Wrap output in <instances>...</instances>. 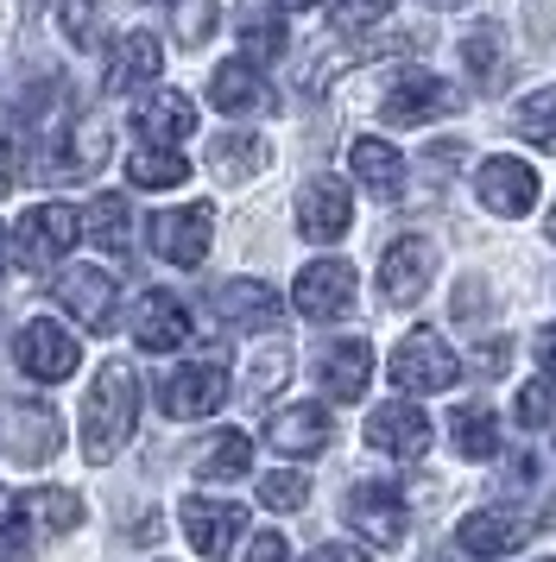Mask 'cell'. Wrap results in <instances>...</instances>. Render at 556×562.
I'll list each match as a JSON object with an SVG mask.
<instances>
[{
    "label": "cell",
    "instance_id": "6da1fadb",
    "mask_svg": "<svg viewBox=\"0 0 556 562\" xmlns=\"http://www.w3.org/2000/svg\"><path fill=\"white\" fill-rule=\"evenodd\" d=\"M133 430H140V373H133V360H108L82 405V456L114 461Z\"/></svg>",
    "mask_w": 556,
    "mask_h": 562
},
{
    "label": "cell",
    "instance_id": "7a4b0ae2",
    "mask_svg": "<svg viewBox=\"0 0 556 562\" xmlns=\"http://www.w3.org/2000/svg\"><path fill=\"white\" fill-rule=\"evenodd\" d=\"M462 380V360L449 355V341L436 329H411L392 348V385L411 392V398H424V392H449Z\"/></svg>",
    "mask_w": 556,
    "mask_h": 562
},
{
    "label": "cell",
    "instance_id": "3957f363",
    "mask_svg": "<svg viewBox=\"0 0 556 562\" xmlns=\"http://www.w3.org/2000/svg\"><path fill=\"white\" fill-rule=\"evenodd\" d=\"M76 234H82V215L70 203H38L20 215V228H13V266L25 272H38V266H57V259L76 247Z\"/></svg>",
    "mask_w": 556,
    "mask_h": 562
},
{
    "label": "cell",
    "instance_id": "277c9868",
    "mask_svg": "<svg viewBox=\"0 0 556 562\" xmlns=\"http://www.w3.org/2000/svg\"><path fill=\"white\" fill-rule=\"evenodd\" d=\"M455 95L443 77H430V70H404V77L386 82V95H379V114L392 121V127H424V121H443L455 114Z\"/></svg>",
    "mask_w": 556,
    "mask_h": 562
},
{
    "label": "cell",
    "instance_id": "5b68a950",
    "mask_svg": "<svg viewBox=\"0 0 556 562\" xmlns=\"http://www.w3.org/2000/svg\"><path fill=\"white\" fill-rule=\"evenodd\" d=\"M152 254L171 266H202L209 259V234H215V209L190 203V209H158L152 215Z\"/></svg>",
    "mask_w": 556,
    "mask_h": 562
},
{
    "label": "cell",
    "instance_id": "8992f818",
    "mask_svg": "<svg viewBox=\"0 0 556 562\" xmlns=\"http://www.w3.org/2000/svg\"><path fill=\"white\" fill-rule=\"evenodd\" d=\"M13 355H20L25 380L57 385V380H70V373H76L82 348H76V335H70V329H57L51 316H32V323L20 329V341H13Z\"/></svg>",
    "mask_w": 556,
    "mask_h": 562
},
{
    "label": "cell",
    "instance_id": "52a82bcc",
    "mask_svg": "<svg viewBox=\"0 0 556 562\" xmlns=\"http://www.w3.org/2000/svg\"><path fill=\"white\" fill-rule=\"evenodd\" d=\"M354 291H360V279H354L348 259H310L298 272V310L310 316V323H335V316H348L354 310Z\"/></svg>",
    "mask_w": 556,
    "mask_h": 562
},
{
    "label": "cell",
    "instance_id": "ba28073f",
    "mask_svg": "<svg viewBox=\"0 0 556 562\" xmlns=\"http://www.w3.org/2000/svg\"><path fill=\"white\" fill-rule=\"evenodd\" d=\"M342 518H348L367 543H379V550L404 543V493H399V486H386V481L348 486V506H342Z\"/></svg>",
    "mask_w": 556,
    "mask_h": 562
},
{
    "label": "cell",
    "instance_id": "9c48e42d",
    "mask_svg": "<svg viewBox=\"0 0 556 562\" xmlns=\"http://www.w3.org/2000/svg\"><path fill=\"white\" fill-rule=\"evenodd\" d=\"M430 272H436V247H430L424 234L392 240L386 259H379V291H386V304H418L430 291Z\"/></svg>",
    "mask_w": 556,
    "mask_h": 562
},
{
    "label": "cell",
    "instance_id": "30bf717a",
    "mask_svg": "<svg viewBox=\"0 0 556 562\" xmlns=\"http://www.w3.org/2000/svg\"><path fill=\"white\" fill-rule=\"evenodd\" d=\"M525 537H531V518L512 506H475L455 525V543L468 557H512V550H525Z\"/></svg>",
    "mask_w": 556,
    "mask_h": 562
},
{
    "label": "cell",
    "instance_id": "8fae6325",
    "mask_svg": "<svg viewBox=\"0 0 556 562\" xmlns=\"http://www.w3.org/2000/svg\"><path fill=\"white\" fill-rule=\"evenodd\" d=\"M475 196L493 209V215H512V222H519V215H531V203H537V171H531L525 158L500 153L475 171Z\"/></svg>",
    "mask_w": 556,
    "mask_h": 562
},
{
    "label": "cell",
    "instance_id": "7c38bea8",
    "mask_svg": "<svg viewBox=\"0 0 556 562\" xmlns=\"http://www.w3.org/2000/svg\"><path fill=\"white\" fill-rule=\"evenodd\" d=\"M165 411L171 417H209V411L227 405V367L222 360H190V367H177L171 380H165Z\"/></svg>",
    "mask_w": 556,
    "mask_h": 562
},
{
    "label": "cell",
    "instance_id": "4fadbf2b",
    "mask_svg": "<svg viewBox=\"0 0 556 562\" xmlns=\"http://www.w3.org/2000/svg\"><path fill=\"white\" fill-rule=\"evenodd\" d=\"M51 297L70 310L76 323H89L96 335L114 329V279H108L101 266H70V272H57Z\"/></svg>",
    "mask_w": 556,
    "mask_h": 562
},
{
    "label": "cell",
    "instance_id": "5bb4252c",
    "mask_svg": "<svg viewBox=\"0 0 556 562\" xmlns=\"http://www.w3.org/2000/svg\"><path fill=\"white\" fill-rule=\"evenodd\" d=\"M241 525H247V506H234V499H184V537L209 562H222L234 550Z\"/></svg>",
    "mask_w": 556,
    "mask_h": 562
},
{
    "label": "cell",
    "instance_id": "9a60e30c",
    "mask_svg": "<svg viewBox=\"0 0 556 562\" xmlns=\"http://www.w3.org/2000/svg\"><path fill=\"white\" fill-rule=\"evenodd\" d=\"M354 222V196L342 178H310L298 196V228L303 240H342Z\"/></svg>",
    "mask_w": 556,
    "mask_h": 562
},
{
    "label": "cell",
    "instance_id": "2e32d148",
    "mask_svg": "<svg viewBox=\"0 0 556 562\" xmlns=\"http://www.w3.org/2000/svg\"><path fill=\"white\" fill-rule=\"evenodd\" d=\"M57 442H64V424H57L51 405H20L13 417H7V461L45 468V461L57 456Z\"/></svg>",
    "mask_w": 556,
    "mask_h": 562
},
{
    "label": "cell",
    "instance_id": "e0dca14e",
    "mask_svg": "<svg viewBox=\"0 0 556 562\" xmlns=\"http://www.w3.org/2000/svg\"><path fill=\"white\" fill-rule=\"evenodd\" d=\"M316 380H323V392L335 398V405H354L360 392H367V380H374V348L367 341H329L323 355H316Z\"/></svg>",
    "mask_w": 556,
    "mask_h": 562
},
{
    "label": "cell",
    "instance_id": "ac0fdd59",
    "mask_svg": "<svg viewBox=\"0 0 556 562\" xmlns=\"http://www.w3.org/2000/svg\"><path fill=\"white\" fill-rule=\"evenodd\" d=\"M367 442L379 456H399V461H418L430 449V417L418 405H379L367 417Z\"/></svg>",
    "mask_w": 556,
    "mask_h": 562
},
{
    "label": "cell",
    "instance_id": "d6986e66",
    "mask_svg": "<svg viewBox=\"0 0 556 562\" xmlns=\"http://www.w3.org/2000/svg\"><path fill=\"white\" fill-rule=\"evenodd\" d=\"M133 341L146 348V355H171L190 341V310L177 304L171 291H146L140 297V316H133Z\"/></svg>",
    "mask_w": 556,
    "mask_h": 562
},
{
    "label": "cell",
    "instance_id": "ffe728a7",
    "mask_svg": "<svg viewBox=\"0 0 556 562\" xmlns=\"http://www.w3.org/2000/svg\"><path fill=\"white\" fill-rule=\"evenodd\" d=\"M215 316H222L227 329H278L285 304H278L273 284H259V279H227L222 291H215Z\"/></svg>",
    "mask_w": 556,
    "mask_h": 562
},
{
    "label": "cell",
    "instance_id": "44dd1931",
    "mask_svg": "<svg viewBox=\"0 0 556 562\" xmlns=\"http://www.w3.org/2000/svg\"><path fill=\"white\" fill-rule=\"evenodd\" d=\"M329 436H335V424H329L323 405H285L266 424V442H273L278 456H323Z\"/></svg>",
    "mask_w": 556,
    "mask_h": 562
},
{
    "label": "cell",
    "instance_id": "7402d4cb",
    "mask_svg": "<svg viewBox=\"0 0 556 562\" xmlns=\"http://www.w3.org/2000/svg\"><path fill=\"white\" fill-rule=\"evenodd\" d=\"M158 70H165V52H158V38L152 32H126V38H114V57H108V95H133V89H146V82H158Z\"/></svg>",
    "mask_w": 556,
    "mask_h": 562
},
{
    "label": "cell",
    "instance_id": "603a6c76",
    "mask_svg": "<svg viewBox=\"0 0 556 562\" xmlns=\"http://www.w3.org/2000/svg\"><path fill=\"white\" fill-rule=\"evenodd\" d=\"M133 127H140L146 146H165V153H171L177 139H190V133H197V108H190V95H177V89H158V95L140 102Z\"/></svg>",
    "mask_w": 556,
    "mask_h": 562
},
{
    "label": "cell",
    "instance_id": "cb8c5ba5",
    "mask_svg": "<svg viewBox=\"0 0 556 562\" xmlns=\"http://www.w3.org/2000/svg\"><path fill=\"white\" fill-rule=\"evenodd\" d=\"M348 165H354V178H360V190H374L379 203H392L404 190V158H399V146H386V139H354Z\"/></svg>",
    "mask_w": 556,
    "mask_h": 562
},
{
    "label": "cell",
    "instance_id": "d4e9b609",
    "mask_svg": "<svg viewBox=\"0 0 556 562\" xmlns=\"http://www.w3.org/2000/svg\"><path fill=\"white\" fill-rule=\"evenodd\" d=\"M209 102L222 108V114H259L273 95H266V77L253 70L247 57H234V64H222V70L209 77Z\"/></svg>",
    "mask_w": 556,
    "mask_h": 562
},
{
    "label": "cell",
    "instance_id": "484cf974",
    "mask_svg": "<svg viewBox=\"0 0 556 562\" xmlns=\"http://www.w3.org/2000/svg\"><path fill=\"white\" fill-rule=\"evenodd\" d=\"M241 52H247L253 70L285 57V20H278L273 0H241Z\"/></svg>",
    "mask_w": 556,
    "mask_h": 562
},
{
    "label": "cell",
    "instance_id": "4316f807",
    "mask_svg": "<svg viewBox=\"0 0 556 562\" xmlns=\"http://www.w3.org/2000/svg\"><path fill=\"white\" fill-rule=\"evenodd\" d=\"M449 442H455L462 461H493L500 456V417H493V405H455Z\"/></svg>",
    "mask_w": 556,
    "mask_h": 562
},
{
    "label": "cell",
    "instance_id": "83f0119b",
    "mask_svg": "<svg viewBox=\"0 0 556 562\" xmlns=\"http://www.w3.org/2000/svg\"><path fill=\"white\" fill-rule=\"evenodd\" d=\"M247 468H253V442L241 430H215L197 449V474L202 481H241Z\"/></svg>",
    "mask_w": 556,
    "mask_h": 562
},
{
    "label": "cell",
    "instance_id": "f1b7e54d",
    "mask_svg": "<svg viewBox=\"0 0 556 562\" xmlns=\"http://www.w3.org/2000/svg\"><path fill=\"white\" fill-rule=\"evenodd\" d=\"M209 165H215V178H227V183L259 178V171H266V139H253V133H222V139L209 146Z\"/></svg>",
    "mask_w": 556,
    "mask_h": 562
},
{
    "label": "cell",
    "instance_id": "f546056e",
    "mask_svg": "<svg viewBox=\"0 0 556 562\" xmlns=\"http://www.w3.org/2000/svg\"><path fill=\"white\" fill-rule=\"evenodd\" d=\"M126 178L140 183V190H177V183L190 178V158L165 153V146H140V153L126 158Z\"/></svg>",
    "mask_w": 556,
    "mask_h": 562
},
{
    "label": "cell",
    "instance_id": "4dcf8cb0",
    "mask_svg": "<svg viewBox=\"0 0 556 562\" xmlns=\"http://www.w3.org/2000/svg\"><path fill=\"white\" fill-rule=\"evenodd\" d=\"M126 196L121 190H101L96 203H89V215H82V228H89V240H96L101 254H126Z\"/></svg>",
    "mask_w": 556,
    "mask_h": 562
},
{
    "label": "cell",
    "instance_id": "1f68e13d",
    "mask_svg": "<svg viewBox=\"0 0 556 562\" xmlns=\"http://www.w3.org/2000/svg\"><path fill=\"white\" fill-rule=\"evenodd\" d=\"M512 133L531 139L537 153H556V89H537V95L512 108Z\"/></svg>",
    "mask_w": 556,
    "mask_h": 562
},
{
    "label": "cell",
    "instance_id": "d6a6232c",
    "mask_svg": "<svg viewBox=\"0 0 556 562\" xmlns=\"http://www.w3.org/2000/svg\"><path fill=\"white\" fill-rule=\"evenodd\" d=\"M25 518L45 525V531H76L82 525V499L70 486H38V493H25Z\"/></svg>",
    "mask_w": 556,
    "mask_h": 562
},
{
    "label": "cell",
    "instance_id": "836d02e7",
    "mask_svg": "<svg viewBox=\"0 0 556 562\" xmlns=\"http://www.w3.org/2000/svg\"><path fill=\"white\" fill-rule=\"evenodd\" d=\"M101 158H108V127H101V121H76L70 139H64V158H57V171L82 178V171H101Z\"/></svg>",
    "mask_w": 556,
    "mask_h": 562
},
{
    "label": "cell",
    "instance_id": "e575fe53",
    "mask_svg": "<svg viewBox=\"0 0 556 562\" xmlns=\"http://www.w3.org/2000/svg\"><path fill=\"white\" fill-rule=\"evenodd\" d=\"M25 543H32V518H25V499L0 486V562H20Z\"/></svg>",
    "mask_w": 556,
    "mask_h": 562
},
{
    "label": "cell",
    "instance_id": "d590c367",
    "mask_svg": "<svg viewBox=\"0 0 556 562\" xmlns=\"http://www.w3.org/2000/svg\"><path fill=\"white\" fill-rule=\"evenodd\" d=\"M500 52H505L500 26H475L468 38H462V64H468V77H475V82H493V70H500Z\"/></svg>",
    "mask_w": 556,
    "mask_h": 562
},
{
    "label": "cell",
    "instance_id": "8d00e7d4",
    "mask_svg": "<svg viewBox=\"0 0 556 562\" xmlns=\"http://www.w3.org/2000/svg\"><path fill=\"white\" fill-rule=\"evenodd\" d=\"M259 506H273V512L310 506V481H303V474H291V468H278V474H266V481H259Z\"/></svg>",
    "mask_w": 556,
    "mask_h": 562
},
{
    "label": "cell",
    "instance_id": "74e56055",
    "mask_svg": "<svg viewBox=\"0 0 556 562\" xmlns=\"http://www.w3.org/2000/svg\"><path fill=\"white\" fill-rule=\"evenodd\" d=\"M512 417L525 424V430H544L556 417V392H551V380H525L519 385V405H512Z\"/></svg>",
    "mask_w": 556,
    "mask_h": 562
},
{
    "label": "cell",
    "instance_id": "f35d334b",
    "mask_svg": "<svg viewBox=\"0 0 556 562\" xmlns=\"http://www.w3.org/2000/svg\"><path fill=\"white\" fill-rule=\"evenodd\" d=\"M57 20H64V38H70V45H96V32H101L96 0H64Z\"/></svg>",
    "mask_w": 556,
    "mask_h": 562
},
{
    "label": "cell",
    "instance_id": "ab89813d",
    "mask_svg": "<svg viewBox=\"0 0 556 562\" xmlns=\"http://www.w3.org/2000/svg\"><path fill=\"white\" fill-rule=\"evenodd\" d=\"M215 26V0H177V38L184 45H202Z\"/></svg>",
    "mask_w": 556,
    "mask_h": 562
},
{
    "label": "cell",
    "instance_id": "60d3db41",
    "mask_svg": "<svg viewBox=\"0 0 556 562\" xmlns=\"http://www.w3.org/2000/svg\"><path fill=\"white\" fill-rule=\"evenodd\" d=\"M285 373H291V355H285V348H266V360H253L247 392H253V398H266V392H273V385L285 380Z\"/></svg>",
    "mask_w": 556,
    "mask_h": 562
},
{
    "label": "cell",
    "instance_id": "b9f144b4",
    "mask_svg": "<svg viewBox=\"0 0 556 562\" xmlns=\"http://www.w3.org/2000/svg\"><path fill=\"white\" fill-rule=\"evenodd\" d=\"M386 13H392V0H342L335 7V32H360L374 20H386Z\"/></svg>",
    "mask_w": 556,
    "mask_h": 562
},
{
    "label": "cell",
    "instance_id": "7bdbcfd3",
    "mask_svg": "<svg viewBox=\"0 0 556 562\" xmlns=\"http://www.w3.org/2000/svg\"><path fill=\"white\" fill-rule=\"evenodd\" d=\"M247 562H285V537H278V531H259V537L247 543Z\"/></svg>",
    "mask_w": 556,
    "mask_h": 562
},
{
    "label": "cell",
    "instance_id": "ee69618b",
    "mask_svg": "<svg viewBox=\"0 0 556 562\" xmlns=\"http://www.w3.org/2000/svg\"><path fill=\"white\" fill-rule=\"evenodd\" d=\"M303 562H374V557H360V550H348V543H323V550H310Z\"/></svg>",
    "mask_w": 556,
    "mask_h": 562
},
{
    "label": "cell",
    "instance_id": "f6af8a7d",
    "mask_svg": "<svg viewBox=\"0 0 556 562\" xmlns=\"http://www.w3.org/2000/svg\"><path fill=\"white\" fill-rule=\"evenodd\" d=\"M13 171H20V158H13V139H7V133H0V196H7V190H13Z\"/></svg>",
    "mask_w": 556,
    "mask_h": 562
},
{
    "label": "cell",
    "instance_id": "bcb514c9",
    "mask_svg": "<svg viewBox=\"0 0 556 562\" xmlns=\"http://www.w3.org/2000/svg\"><path fill=\"white\" fill-rule=\"evenodd\" d=\"M505 355H512L505 341H487V348H480V373H500V367H505Z\"/></svg>",
    "mask_w": 556,
    "mask_h": 562
},
{
    "label": "cell",
    "instance_id": "7dc6e473",
    "mask_svg": "<svg viewBox=\"0 0 556 562\" xmlns=\"http://www.w3.org/2000/svg\"><path fill=\"white\" fill-rule=\"evenodd\" d=\"M537 360H544V367H556V323L537 335Z\"/></svg>",
    "mask_w": 556,
    "mask_h": 562
},
{
    "label": "cell",
    "instance_id": "c3c4849f",
    "mask_svg": "<svg viewBox=\"0 0 556 562\" xmlns=\"http://www.w3.org/2000/svg\"><path fill=\"white\" fill-rule=\"evenodd\" d=\"M285 7H323V0H285Z\"/></svg>",
    "mask_w": 556,
    "mask_h": 562
},
{
    "label": "cell",
    "instance_id": "681fc988",
    "mask_svg": "<svg viewBox=\"0 0 556 562\" xmlns=\"http://www.w3.org/2000/svg\"><path fill=\"white\" fill-rule=\"evenodd\" d=\"M0 266H7V234H0Z\"/></svg>",
    "mask_w": 556,
    "mask_h": 562
},
{
    "label": "cell",
    "instance_id": "f907efd6",
    "mask_svg": "<svg viewBox=\"0 0 556 562\" xmlns=\"http://www.w3.org/2000/svg\"><path fill=\"white\" fill-rule=\"evenodd\" d=\"M430 7H462V0H430Z\"/></svg>",
    "mask_w": 556,
    "mask_h": 562
},
{
    "label": "cell",
    "instance_id": "816d5d0a",
    "mask_svg": "<svg viewBox=\"0 0 556 562\" xmlns=\"http://www.w3.org/2000/svg\"><path fill=\"white\" fill-rule=\"evenodd\" d=\"M551 240H556V209H551Z\"/></svg>",
    "mask_w": 556,
    "mask_h": 562
},
{
    "label": "cell",
    "instance_id": "f5cc1de1",
    "mask_svg": "<svg viewBox=\"0 0 556 562\" xmlns=\"http://www.w3.org/2000/svg\"><path fill=\"white\" fill-rule=\"evenodd\" d=\"M436 562H449V557H436Z\"/></svg>",
    "mask_w": 556,
    "mask_h": 562
}]
</instances>
